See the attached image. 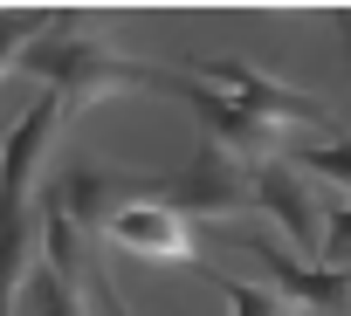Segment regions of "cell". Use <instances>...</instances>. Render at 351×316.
<instances>
[{"mask_svg":"<svg viewBox=\"0 0 351 316\" xmlns=\"http://www.w3.org/2000/svg\"><path fill=\"white\" fill-rule=\"evenodd\" d=\"M21 69H28V76H42L69 110H83L90 96H110V90H158V69H145V62H131V55L104 49V42H97V28H90L83 14H62V28L21 55Z\"/></svg>","mask_w":351,"mask_h":316,"instance_id":"obj_1","label":"cell"},{"mask_svg":"<svg viewBox=\"0 0 351 316\" xmlns=\"http://www.w3.org/2000/svg\"><path fill=\"white\" fill-rule=\"evenodd\" d=\"M248 186H255V207L269 220H282V234L296 241L303 261L324 268V241H330V207L317 193V179L303 166H289V158H262V166H248Z\"/></svg>","mask_w":351,"mask_h":316,"instance_id":"obj_2","label":"cell"},{"mask_svg":"<svg viewBox=\"0 0 351 316\" xmlns=\"http://www.w3.org/2000/svg\"><path fill=\"white\" fill-rule=\"evenodd\" d=\"M193 76H200L207 90H221L228 103L255 110V117H262V124H276V131H289V124H330L324 96H303V90H289V83H276V76H262V69L234 62V55H207V62H193Z\"/></svg>","mask_w":351,"mask_h":316,"instance_id":"obj_3","label":"cell"},{"mask_svg":"<svg viewBox=\"0 0 351 316\" xmlns=\"http://www.w3.org/2000/svg\"><path fill=\"white\" fill-rule=\"evenodd\" d=\"M158 90L186 96V103H193V117L207 124V144H221L228 158H241V166H262V158H276V151H282V131H276V124H262L255 110L228 103V96H221V90H207L200 76H158Z\"/></svg>","mask_w":351,"mask_h":316,"instance_id":"obj_4","label":"cell"},{"mask_svg":"<svg viewBox=\"0 0 351 316\" xmlns=\"http://www.w3.org/2000/svg\"><path fill=\"white\" fill-rule=\"evenodd\" d=\"M165 207H180L186 220H228V213H248L255 207V186H248V166L241 158H228L221 144H200L186 179H165L158 193Z\"/></svg>","mask_w":351,"mask_h":316,"instance_id":"obj_5","label":"cell"},{"mask_svg":"<svg viewBox=\"0 0 351 316\" xmlns=\"http://www.w3.org/2000/svg\"><path fill=\"white\" fill-rule=\"evenodd\" d=\"M165 193V179H138V172H104V166H76V172H62V186L49 193L83 234H110L117 227V213L124 207H138V200H158Z\"/></svg>","mask_w":351,"mask_h":316,"instance_id":"obj_6","label":"cell"},{"mask_svg":"<svg viewBox=\"0 0 351 316\" xmlns=\"http://www.w3.org/2000/svg\"><path fill=\"white\" fill-rule=\"evenodd\" d=\"M234 241L269 268V282H276L282 302H303V309H317V316H351V268H317V261H303V254H282L269 234H234Z\"/></svg>","mask_w":351,"mask_h":316,"instance_id":"obj_7","label":"cell"},{"mask_svg":"<svg viewBox=\"0 0 351 316\" xmlns=\"http://www.w3.org/2000/svg\"><path fill=\"white\" fill-rule=\"evenodd\" d=\"M117 241L124 254H145V261H180V268H200V234L180 207H165V200H138L117 213V227L104 234Z\"/></svg>","mask_w":351,"mask_h":316,"instance_id":"obj_8","label":"cell"},{"mask_svg":"<svg viewBox=\"0 0 351 316\" xmlns=\"http://www.w3.org/2000/svg\"><path fill=\"white\" fill-rule=\"evenodd\" d=\"M14 316H90V309H83V275H62V268L35 261V275H28Z\"/></svg>","mask_w":351,"mask_h":316,"instance_id":"obj_9","label":"cell"},{"mask_svg":"<svg viewBox=\"0 0 351 316\" xmlns=\"http://www.w3.org/2000/svg\"><path fill=\"white\" fill-rule=\"evenodd\" d=\"M282 158H289V166H303L310 179L344 186V200H351V131H330V137H317V144H289Z\"/></svg>","mask_w":351,"mask_h":316,"instance_id":"obj_10","label":"cell"},{"mask_svg":"<svg viewBox=\"0 0 351 316\" xmlns=\"http://www.w3.org/2000/svg\"><path fill=\"white\" fill-rule=\"evenodd\" d=\"M221 295H228V316H289V302L282 295H269V289H255V282H214Z\"/></svg>","mask_w":351,"mask_h":316,"instance_id":"obj_11","label":"cell"},{"mask_svg":"<svg viewBox=\"0 0 351 316\" xmlns=\"http://www.w3.org/2000/svg\"><path fill=\"white\" fill-rule=\"evenodd\" d=\"M324 261L330 268H351V200L330 207V241H324Z\"/></svg>","mask_w":351,"mask_h":316,"instance_id":"obj_12","label":"cell"},{"mask_svg":"<svg viewBox=\"0 0 351 316\" xmlns=\"http://www.w3.org/2000/svg\"><path fill=\"white\" fill-rule=\"evenodd\" d=\"M97 309H104V316H131V309L117 302V289H110V282H97Z\"/></svg>","mask_w":351,"mask_h":316,"instance_id":"obj_13","label":"cell"},{"mask_svg":"<svg viewBox=\"0 0 351 316\" xmlns=\"http://www.w3.org/2000/svg\"><path fill=\"white\" fill-rule=\"evenodd\" d=\"M337 28H344V42H351V21H337Z\"/></svg>","mask_w":351,"mask_h":316,"instance_id":"obj_14","label":"cell"}]
</instances>
